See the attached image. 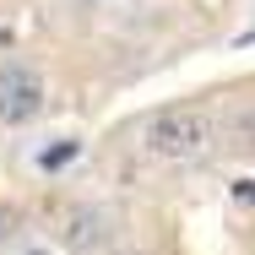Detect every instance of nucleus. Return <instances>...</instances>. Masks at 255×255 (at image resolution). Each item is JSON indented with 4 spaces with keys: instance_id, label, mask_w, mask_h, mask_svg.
Instances as JSON below:
<instances>
[{
    "instance_id": "obj_3",
    "label": "nucleus",
    "mask_w": 255,
    "mask_h": 255,
    "mask_svg": "<svg viewBox=\"0 0 255 255\" xmlns=\"http://www.w3.org/2000/svg\"><path fill=\"white\" fill-rule=\"evenodd\" d=\"M76 152H82V141H76V136H60V147H44V152H38V168H44V174H60Z\"/></svg>"
},
{
    "instance_id": "obj_2",
    "label": "nucleus",
    "mask_w": 255,
    "mask_h": 255,
    "mask_svg": "<svg viewBox=\"0 0 255 255\" xmlns=\"http://www.w3.org/2000/svg\"><path fill=\"white\" fill-rule=\"evenodd\" d=\"M49 103V82L38 65L27 60H0V125L16 130V125H33Z\"/></svg>"
},
{
    "instance_id": "obj_6",
    "label": "nucleus",
    "mask_w": 255,
    "mask_h": 255,
    "mask_svg": "<svg viewBox=\"0 0 255 255\" xmlns=\"http://www.w3.org/2000/svg\"><path fill=\"white\" fill-rule=\"evenodd\" d=\"M93 5H109V0H93Z\"/></svg>"
},
{
    "instance_id": "obj_5",
    "label": "nucleus",
    "mask_w": 255,
    "mask_h": 255,
    "mask_svg": "<svg viewBox=\"0 0 255 255\" xmlns=\"http://www.w3.org/2000/svg\"><path fill=\"white\" fill-rule=\"evenodd\" d=\"M16 255H54V250H49V245H22Z\"/></svg>"
},
{
    "instance_id": "obj_4",
    "label": "nucleus",
    "mask_w": 255,
    "mask_h": 255,
    "mask_svg": "<svg viewBox=\"0 0 255 255\" xmlns=\"http://www.w3.org/2000/svg\"><path fill=\"white\" fill-rule=\"evenodd\" d=\"M234 201H250L255 206V179H239V185H234Z\"/></svg>"
},
{
    "instance_id": "obj_1",
    "label": "nucleus",
    "mask_w": 255,
    "mask_h": 255,
    "mask_svg": "<svg viewBox=\"0 0 255 255\" xmlns=\"http://www.w3.org/2000/svg\"><path fill=\"white\" fill-rule=\"evenodd\" d=\"M141 147L157 163H196L212 147V120L201 109H157L141 125Z\"/></svg>"
}]
</instances>
